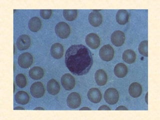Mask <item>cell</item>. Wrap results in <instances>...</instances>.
<instances>
[{
	"mask_svg": "<svg viewBox=\"0 0 160 120\" xmlns=\"http://www.w3.org/2000/svg\"><path fill=\"white\" fill-rule=\"evenodd\" d=\"M93 63L91 52L83 45H73L65 54V64L72 74L86 75L90 71Z\"/></svg>",
	"mask_w": 160,
	"mask_h": 120,
	"instance_id": "1",
	"label": "cell"
},
{
	"mask_svg": "<svg viewBox=\"0 0 160 120\" xmlns=\"http://www.w3.org/2000/svg\"><path fill=\"white\" fill-rule=\"evenodd\" d=\"M55 32L58 36L61 39H67L70 36L71 29L69 25L66 22H59L55 27Z\"/></svg>",
	"mask_w": 160,
	"mask_h": 120,
	"instance_id": "2",
	"label": "cell"
},
{
	"mask_svg": "<svg viewBox=\"0 0 160 120\" xmlns=\"http://www.w3.org/2000/svg\"><path fill=\"white\" fill-rule=\"evenodd\" d=\"M114 54L113 48L109 44L103 46L99 51V56L104 61H111L114 58Z\"/></svg>",
	"mask_w": 160,
	"mask_h": 120,
	"instance_id": "3",
	"label": "cell"
},
{
	"mask_svg": "<svg viewBox=\"0 0 160 120\" xmlns=\"http://www.w3.org/2000/svg\"><path fill=\"white\" fill-rule=\"evenodd\" d=\"M104 99L105 101L108 104H116L119 101V92L115 88H110L105 91L104 94Z\"/></svg>",
	"mask_w": 160,
	"mask_h": 120,
	"instance_id": "4",
	"label": "cell"
},
{
	"mask_svg": "<svg viewBox=\"0 0 160 120\" xmlns=\"http://www.w3.org/2000/svg\"><path fill=\"white\" fill-rule=\"evenodd\" d=\"M34 58L29 52H24L19 56L18 62L21 67L23 69H28L32 65Z\"/></svg>",
	"mask_w": 160,
	"mask_h": 120,
	"instance_id": "5",
	"label": "cell"
},
{
	"mask_svg": "<svg viewBox=\"0 0 160 120\" xmlns=\"http://www.w3.org/2000/svg\"><path fill=\"white\" fill-rule=\"evenodd\" d=\"M30 92L32 96L35 98L42 97L45 93L44 85L40 82H34L30 88Z\"/></svg>",
	"mask_w": 160,
	"mask_h": 120,
	"instance_id": "6",
	"label": "cell"
},
{
	"mask_svg": "<svg viewBox=\"0 0 160 120\" xmlns=\"http://www.w3.org/2000/svg\"><path fill=\"white\" fill-rule=\"evenodd\" d=\"M67 103L71 109H75L79 108L81 104V97L80 94L76 92L71 93L68 97Z\"/></svg>",
	"mask_w": 160,
	"mask_h": 120,
	"instance_id": "7",
	"label": "cell"
},
{
	"mask_svg": "<svg viewBox=\"0 0 160 120\" xmlns=\"http://www.w3.org/2000/svg\"><path fill=\"white\" fill-rule=\"evenodd\" d=\"M62 85L67 91L74 89L76 85V80L74 77L70 74H66L62 77L61 79Z\"/></svg>",
	"mask_w": 160,
	"mask_h": 120,
	"instance_id": "8",
	"label": "cell"
},
{
	"mask_svg": "<svg viewBox=\"0 0 160 120\" xmlns=\"http://www.w3.org/2000/svg\"><path fill=\"white\" fill-rule=\"evenodd\" d=\"M86 42L87 45L92 49H96L101 45V39L97 34L90 33L86 37Z\"/></svg>",
	"mask_w": 160,
	"mask_h": 120,
	"instance_id": "9",
	"label": "cell"
},
{
	"mask_svg": "<svg viewBox=\"0 0 160 120\" xmlns=\"http://www.w3.org/2000/svg\"><path fill=\"white\" fill-rule=\"evenodd\" d=\"M126 37L123 32L119 30L113 32L111 35V40L112 44L116 47L122 46L125 42Z\"/></svg>",
	"mask_w": 160,
	"mask_h": 120,
	"instance_id": "10",
	"label": "cell"
},
{
	"mask_svg": "<svg viewBox=\"0 0 160 120\" xmlns=\"http://www.w3.org/2000/svg\"><path fill=\"white\" fill-rule=\"evenodd\" d=\"M31 44V40L28 35H21L17 40V46L18 49L21 51H24L28 49Z\"/></svg>",
	"mask_w": 160,
	"mask_h": 120,
	"instance_id": "11",
	"label": "cell"
},
{
	"mask_svg": "<svg viewBox=\"0 0 160 120\" xmlns=\"http://www.w3.org/2000/svg\"><path fill=\"white\" fill-rule=\"evenodd\" d=\"M99 11L100 10H93L89 16V22L94 27L100 26L102 23V16L99 12Z\"/></svg>",
	"mask_w": 160,
	"mask_h": 120,
	"instance_id": "12",
	"label": "cell"
},
{
	"mask_svg": "<svg viewBox=\"0 0 160 120\" xmlns=\"http://www.w3.org/2000/svg\"><path fill=\"white\" fill-rule=\"evenodd\" d=\"M88 98L91 102L97 104L101 101L102 95L99 89L97 88H92L88 91Z\"/></svg>",
	"mask_w": 160,
	"mask_h": 120,
	"instance_id": "13",
	"label": "cell"
},
{
	"mask_svg": "<svg viewBox=\"0 0 160 120\" xmlns=\"http://www.w3.org/2000/svg\"><path fill=\"white\" fill-rule=\"evenodd\" d=\"M64 49L62 45L60 43H55L51 48L52 56L55 59H60L63 56Z\"/></svg>",
	"mask_w": 160,
	"mask_h": 120,
	"instance_id": "14",
	"label": "cell"
},
{
	"mask_svg": "<svg viewBox=\"0 0 160 120\" xmlns=\"http://www.w3.org/2000/svg\"><path fill=\"white\" fill-rule=\"evenodd\" d=\"M95 79L97 84L102 86L106 84L108 81V76L106 72L102 69H100L95 72Z\"/></svg>",
	"mask_w": 160,
	"mask_h": 120,
	"instance_id": "15",
	"label": "cell"
},
{
	"mask_svg": "<svg viewBox=\"0 0 160 120\" xmlns=\"http://www.w3.org/2000/svg\"><path fill=\"white\" fill-rule=\"evenodd\" d=\"M48 92L50 95H56L61 90L60 84L55 79L49 80L47 85Z\"/></svg>",
	"mask_w": 160,
	"mask_h": 120,
	"instance_id": "16",
	"label": "cell"
},
{
	"mask_svg": "<svg viewBox=\"0 0 160 120\" xmlns=\"http://www.w3.org/2000/svg\"><path fill=\"white\" fill-rule=\"evenodd\" d=\"M128 69L126 65L122 62L117 64L114 68V73L117 77L122 78L126 76Z\"/></svg>",
	"mask_w": 160,
	"mask_h": 120,
	"instance_id": "17",
	"label": "cell"
},
{
	"mask_svg": "<svg viewBox=\"0 0 160 120\" xmlns=\"http://www.w3.org/2000/svg\"><path fill=\"white\" fill-rule=\"evenodd\" d=\"M15 101L18 104L22 105L27 104L30 101V96L27 92L25 91H19L15 95Z\"/></svg>",
	"mask_w": 160,
	"mask_h": 120,
	"instance_id": "18",
	"label": "cell"
},
{
	"mask_svg": "<svg viewBox=\"0 0 160 120\" xmlns=\"http://www.w3.org/2000/svg\"><path fill=\"white\" fill-rule=\"evenodd\" d=\"M129 92L131 96L132 97L135 98L139 97L142 92V87L141 85L138 82H132L129 87Z\"/></svg>",
	"mask_w": 160,
	"mask_h": 120,
	"instance_id": "19",
	"label": "cell"
},
{
	"mask_svg": "<svg viewBox=\"0 0 160 120\" xmlns=\"http://www.w3.org/2000/svg\"><path fill=\"white\" fill-rule=\"evenodd\" d=\"M116 19L118 24L125 25L129 21V12L126 10H119L117 13Z\"/></svg>",
	"mask_w": 160,
	"mask_h": 120,
	"instance_id": "20",
	"label": "cell"
},
{
	"mask_svg": "<svg viewBox=\"0 0 160 120\" xmlns=\"http://www.w3.org/2000/svg\"><path fill=\"white\" fill-rule=\"evenodd\" d=\"M29 76L33 80H40L44 76V71L40 67H34L30 69L29 72Z\"/></svg>",
	"mask_w": 160,
	"mask_h": 120,
	"instance_id": "21",
	"label": "cell"
},
{
	"mask_svg": "<svg viewBox=\"0 0 160 120\" xmlns=\"http://www.w3.org/2000/svg\"><path fill=\"white\" fill-rule=\"evenodd\" d=\"M28 26L29 29L32 32H37L41 28V20L38 17H32L29 21Z\"/></svg>",
	"mask_w": 160,
	"mask_h": 120,
	"instance_id": "22",
	"label": "cell"
},
{
	"mask_svg": "<svg viewBox=\"0 0 160 120\" xmlns=\"http://www.w3.org/2000/svg\"><path fill=\"white\" fill-rule=\"evenodd\" d=\"M122 58L124 61L128 64H132L136 60L137 55L134 51L129 49L126 50L123 52Z\"/></svg>",
	"mask_w": 160,
	"mask_h": 120,
	"instance_id": "23",
	"label": "cell"
},
{
	"mask_svg": "<svg viewBox=\"0 0 160 120\" xmlns=\"http://www.w3.org/2000/svg\"><path fill=\"white\" fill-rule=\"evenodd\" d=\"M63 16L66 20L68 21H73L78 16V10H64Z\"/></svg>",
	"mask_w": 160,
	"mask_h": 120,
	"instance_id": "24",
	"label": "cell"
},
{
	"mask_svg": "<svg viewBox=\"0 0 160 120\" xmlns=\"http://www.w3.org/2000/svg\"><path fill=\"white\" fill-rule=\"evenodd\" d=\"M15 81L18 86L20 88H24L27 84L26 77L22 74H19L17 75L15 78Z\"/></svg>",
	"mask_w": 160,
	"mask_h": 120,
	"instance_id": "25",
	"label": "cell"
},
{
	"mask_svg": "<svg viewBox=\"0 0 160 120\" xmlns=\"http://www.w3.org/2000/svg\"><path fill=\"white\" fill-rule=\"evenodd\" d=\"M138 49L140 54L146 57H148V41L146 40L140 42Z\"/></svg>",
	"mask_w": 160,
	"mask_h": 120,
	"instance_id": "26",
	"label": "cell"
},
{
	"mask_svg": "<svg viewBox=\"0 0 160 120\" xmlns=\"http://www.w3.org/2000/svg\"><path fill=\"white\" fill-rule=\"evenodd\" d=\"M52 10H41L40 11V15L42 19L48 20L52 16Z\"/></svg>",
	"mask_w": 160,
	"mask_h": 120,
	"instance_id": "27",
	"label": "cell"
},
{
	"mask_svg": "<svg viewBox=\"0 0 160 120\" xmlns=\"http://www.w3.org/2000/svg\"><path fill=\"white\" fill-rule=\"evenodd\" d=\"M98 110L99 111H100V110H107V111L109 110V111H110V110H111V109H110V108L107 105H102V106L99 108Z\"/></svg>",
	"mask_w": 160,
	"mask_h": 120,
	"instance_id": "28",
	"label": "cell"
},
{
	"mask_svg": "<svg viewBox=\"0 0 160 120\" xmlns=\"http://www.w3.org/2000/svg\"><path fill=\"white\" fill-rule=\"evenodd\" d=\"M118 110H126V111H127L128 109L124 106H120L117 108L116 109V111H118Z\"/></svg>",
	"mask_w": 160,
	"mask_h": 120,
	"instance_id": "29",
	"label": "cell"
},
{
	"mask_svg": "<svg viewBox=\"0 0 160 120\" xmlns=\"http://www.w3.org/2000/svg\"><path fill=\"white\" fill-rule=\"evenodd\" d=\"M80 110H81V111H82V110H90V111H91V109L89 108L85 107L82 108H81V109H80Z\"/></svg>",
	"mask_w": 160,
	"mask_h": 120,
	"instance_id": "30",
	"label": "cell"
},
{
	"mask_svg": "<svg viewBox=\"0 0 160 120\" xmlns=\"http://www.w3.org/2000/svg\"><path fill=\"white\" fill-rule=\"evenodd\" d=\"M14 110H25V108L22 107H15L14 109Z\"/></svg>",
	"mask_w": 160,
	"mask_h": 120,
	"instance_id": "31",
	"label": "cell"
},
{
	"mask_svg": "<svg viewBox=\"0 0 160 120\" xmlns=\"http://www.w3.org/2000/svg\"><path fill=\"white\" fill-rule=\"evenodd\" d=\"M148 92H147L146 96H145V101H146L147 104H148Z\"/></svg>",
	"mask_w": 160,
	"mask_h": 120,
	"instance_id": "32",
	"label": "cell"
},
{
	"mask_svg": "<svg viewBox=\"0 0 160 120\" xmlns=\"http://www.w3.org/2000/svg\"><path fill=\"white\" fill-rule=\"evenodd\" d=\"M34 110H45V109L42 107H37L34 109Z\"/></svg>",
	"mask_w": 160,
	"mask_h": 120,
	"instance_id": "33",
	"label": "cell"
},
{
	"mask_svg": "<svg viewBox=\"0 0 160 120\" xmlns=\"http://www.w3.org/2000/svg\"><path fill=\"white\" fill-rule=\"evenodd\" d=\"M14 55H15L16 54V48H15V45H14Z\"/></svg>",
	"mask_w": 160,
	"mask_h": 120,
	"instance_id": "34",
	"label": "cell"
},
{
	"mask_svg": "<svg viewBox=\"0 0 160 120\" xmlns=\"http://www.w3.org/2000/svg\"><path fill=\"white\" fill-rule=\"evenodd\" d=\"M14 92H15V82H14Z\"/></svg>",
	"mask_w": 160,
	"mask_h": 120,
	"instance_id": "35",
	"label": "cell"
}]
</instances>
